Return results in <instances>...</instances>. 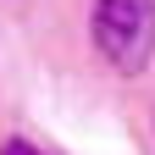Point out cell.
<instances>
[{
	"instance_id": "1",
	"label": "cell",
	"mask_w": 155,
	"mask_h": 155,
	"mask_svg": "<svg viewBox=\"0 0 155 155\" xmlns=\"http://www.w3.org/2000/svg\"><path fill=\"white\" fill-rule=\"evenodd\" d=\"M89 33L116 72H144L155 55V0H94Z\"/></svg>"
},
{
	"instance_id": "2",
	"label": "cell",
	"mask_w": 155,
	"mask_h": 155,
	"mask_svg": "<svg viewBox=\"0 0 155 155\" xmlns=\"http://www.w3.org/2000/svg\"><path fill=\"white\" fill-rule=\"evenodd\" d=\"M0 155H45V150L28 144V139H6V144H0Z\"/></svg>"
}]
</instances>
